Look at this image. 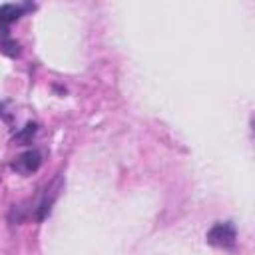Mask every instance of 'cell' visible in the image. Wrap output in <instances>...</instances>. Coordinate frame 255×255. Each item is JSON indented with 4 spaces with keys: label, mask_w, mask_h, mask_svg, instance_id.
Returning a JSON list of instances; mask_svg holds the SVG:
<instances>
[{
    "label": "cell",
    "mask_w": 255,
    "mask_h": 255,
    "mask_svg": "<svg viewBox=\"0 0 255 255\" xmlns=\"http://www.w3.org/2000/svg\"><path fill=\"white\" fill-rule=\"evenodd\" d=\"M26 8H30V6L28 4L26 6H20V4H4V6H0V28H6L8 24L16 22L24 14Z\"/></svg>",
    "instance_id": "277c9868"
},
{
    "label": "cell",
    "mask_w": 255,
    "mask_h": 255,
    "mask_svg": "<svg viewBox=\"0 0 255 255\" xmlns=\"http://www.w3.org/2000/svg\"><path fill=\"white\" fill-rule=\"evenodd\" d=\"M40 165H42V155H40V151H36V149L24 151V153L18 155V157L14 159V163H12V167H14L18 173H22V175H30V173L38 171Z\"/></svg>",
    "instance_id": "7a4b0ae2"
},
{
    "label": "cell",
    "mask_w": 255,
    "mask_h": 255,
    "mask_svg": "<svg viewBox=\"0 0 255 255\" xmlns=\"http://www.w3.org/2000/svg\"><path fill=\"white\" fill-rule=\"evenodd\" d=\"M34 131H36V126H34V124H28V126H26V129H24L22 133H18L16 137H18L20 141H28V139H30V135H34Z\"/></svg>",
    "instance_id": "5b68a950"
},
{
    "label": "cell",
    "mask_w": 255,
    "mask_h": 255,
    "mask_svg": "<svg viewBox=\"0 0 255 255\" xmlns=\"http://www.w3.org/2000/svg\"><path fill=\"white\" fill-rule=\"evenodd\" d=\"M0 114H2V104H0Z\"/></svg>",
    "instance_id": "8992f818"
},
{
    "label": "cell",
    "mask_w": 255,
    "mask_h": 255,
    "mask_svg": "<svg viewBox=\"0 0 255 255\" xmlns=\"http://www.w3.org/2000/svg\"><path fill=\"white\" fill-rule=\"evenodd\" d=\"M60 183H62V179L58 177L50 187H46V191H44V195H42V201L38 203V209H36V217L42 221L48 213H50V209H52V203H54V199L58 197V189H60Z\"/></svg>",
    "instance_id": "3957f363"
},
{
    "label": "cell",
    "mask_w": 255,
    "mask_h": 255,
    "mask_svg": "<svg viewBox=\"0 0 255 255\" xmlns=\"http://www.w3.org/2000/svg\"><path fill=\"white\" fill-rule=\"evenodd\" d=\"M237 241V229L233 223L229 221H221V223H215L209 231H207V243L215 245V247H223V249H229L233 247Z\"/></svg>",
    "instance_id": "6da1fadb"
}]
</instances>
